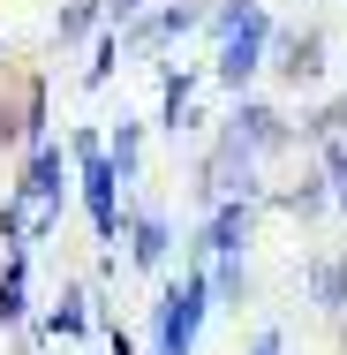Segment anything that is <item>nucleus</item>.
<instances>
[{
    "label": "nucleus",
    "instance_id": "obj_2",
    "mask_svg": "<svg viewBox=\"0 0 347 355\" xmlns=\"http://www.w3.org/2000/svg\"><path fill=\"white\" fill-rule=\"evenodd\" d=\"M272 31H279V23H272V8L257 0V8H249V15H242V23H234V31H226V38L211 46V69H204V83H219L226 98L257 91V76H265V53H272Z\"/></svg>",
    "mask_w": 347,
    "mask_h": 355
},
{
    "label": "nucleus",
    "instance_id": "obj_19",
    "mask_svg": "<svg viewBox=\"0 0 347 355\" xmlns=\"http://www.w3.org/2000/svg\"><path fill=\"white\" fill-rule=\"evenodd\" d=\"M0 250H30V242H23V205H15V197H0Z\"/></svg>",
    "mask_w": 347,
    "mask_h": 355
},
{
    "label": "nucleus",
    "instance_id": "obj_7",
    "mask_svg": "<svg viewBox=\"0 0 347 355\" xmlns=\"http://www.w3.org/2000/svg\"><path fill=\"white\" fill-rule=\"evenodd\" d=\"M257 212H265V205H249V197H219V205H204V227H197L189 257H197V265H204V257H249Z\"/></svg>",
    "mask_w": 347,
    "mask_h": 355
},
{
    "label": "nucleus",
    "instance_id": "obj_1",
    "mask_svg": "<svg viewBox=\"0 0 347 355\" xmlns=\"http://www.w3.org/2000/svg\"><path fill=\"white\" fill-rule=\"evenodd\" d=\"M211 325V287H204V265L189 257L181 280H159V302H151V355H197Z\"/></svg>",
    "mask_w": 347,
    "mask_h": 355
},
{
    "label": "nucleus",
    "instance_id": "obj_5",
    "mask_svg": "<svg viewBox=\"0 0 347 355\" xmlns=\"http://www.w3.org/2000/svg\"><path fill=\"white\" fill-rule=\"evenodd\" d=\"M325 61H332V31L325 23H294V31H272L265 76H279L287 91H302V83H325Z\"/></svg>",
    "mask_w": 347,
    "mask_h": 355
},
{
    "label": "nucleus",
    "instance_id": "obj_22",
    "mask_svg": "<svg viewBox=\"0 0 347 355\" xmlns=\"http://www.w3.org/2000/svg\"><path fill=\"white\" fill-rule=\"evenodd\" d=\"M0 69H8V38H0Z\"/></svg>",
    "mask_w": 347,
    "mask_h": 355
},
{
    "label": "nucleus",
    "instance_id": "obj_21",
    "mask_svg": "<svg viewBox=\"0 0 347 355\" xmlns=\"http://www.w3.org/2000/svg\"><path fill=\"white\" fill-rule=\"evenodd\" d=\"M0 151H15V106H0Z\"/></svg>",
    "mask_w": 347,
    "mask_h": 355
},
{
    "label": "nucleus",
    "instance_id": "obj_13",
    "mask_svg": "<svg viewBox=\"0 0 347 355\" xmlns=\"http://www.w3.org/2000/svg\"><path fill=\"white\" fill-rule=\"evenodd\" d=\"M204 287H211V310H242L257 295V272H249V257H204Z\"/></svg>",
    "mask_w": 347,
    "mask_h": 355
},
{
    "label": "nucleus",
    "instance_id": "obj_10",
    "mask_svg": "<svg viewBox=\"0 0 347 355\" xmlns=\"http://www.w3.org/2000/svg\"><path fill=\"white\" fill-rule=\"evenodd\" d=\"M114 250H129V265H136V272H166V257H174V219L151 212V205H129L121 242H114Z\"/></svg>",
    "mask_w": 347,
    "mask_h": 355
},
{
    "label": "nucleus",
    "instance_id": "obj_18",
    "mask_svg": "<svg viewBox=\"0 0 347 355\" xmlns=\"http://www.w3.org/2000/svg\"><path fill=\"white\" fill-rule=\"evenodd\" d=\"M265 205H279V212H294V219H317L325 205H332V197H325V174H302L294 189H272Z\"/></svg>",
    "mask_w": 347,
    "mask_h": 355
},
{
    "label": "nucleus",
    "instance_id": "obj_3",
    "mask_svg": "<svg viewBox=\"0 0 347 355\" xmlns=\"http://www.w3.org/2000/svg\"><path fill=\"white\" fill-rule=\"evenodd\" d=\"M219 144H234V151H249V159H265V166H272L279 151L294 144V114H279L272 98L242 91V98L219 114Z\"/></svg>",
    "mask_w": 347,
    "mask_h": 355
},
{
    "label": "nucleus",
    "instance_id": "obj_6",
    "mask_svg": "<svg viewBox=\"0 0 347 355\" xmlns=\"http://www.w3.org/2000/svg\"><path fill=\"white\" fill-rule=\"evenodd\" d=\"M151 69H159V121H151V129H159V137H197V129H204L211 114H204V69H174V61H151Z\"/></svg>",
    "mask_w": 347,
    "mask_h": 355
},
{
    "label": "nucleus",
    "instance_id": "obj_9",
    "mask_svg": "<svg viewBox=\"0 0 347 355\" xmlns=\"http://www.w3.org/2000/svg\"><path fill=\"white\" fill-rule=\"evenodd\" d=\"M30 325H38V340H46V348H61V340H83V333L98 325V287H91V280H69V287H61V302L30 310Z\"/></svg>",
    "mask_w": 347,
    "mask_h": 355
},
{
    "label": "nucleus",
    "instance_id": "obj_17",
    "mask_svg": "<svg viewBox=\"0 0 347 355\" xmlns=\"http://www.w3.org/2000/svg\"><path fill=\"white\" fill-rule=\"evenodd\" d=\"M98 23H106V8H98V0H53V46H61V53L83 46Z\"/></svg>",
    "mask_w": 347,
    "mask_h": 355
},
{
    "label": "nucleus",
    "instance_id": "obj_8",
    "mask_svg": "<svg viewBox=\"0 0 347 355\" xmlns=\"http://www.w3.org/2000/svg\"><path fill=\"white\" fill-rule=\"evenodd\" d=\"M8 197H15L23 212H38V205H69V151H61V137H46V144L23 151V174L8 182Z\"/></svg>",
    "mask_w": 347,
    "mask_h": 355
},
{
    "label": "nucleus",
    "instance_id": "obj_15",
    "mask_svg": "<svg viewBox=\"0 0 347 355\" xmlns=\"http://www.w3.org/2000/svg\"><path fill=\"white\" fill-rule=\"evenodd\" d=\"M53 137V91H46V76H30L23 83V98H15V144L30 151V144Z\"/></svg>",
    "mask_w": 347,
    "mask_h": 355
},
{
    "label": "nucleus",
    "instance_id": "obj_11",
    "mask_svg": "<svg viewBox=\"0 0 347 355\" xmlns=\"http://www.w3.org/2000/svg\"><path fill=\"white\" fill-rule=\"evenodd\" d=\"M143 144H151V121H136V114H121V121L98 129V151H106V166H114L121 189H136V182H143Z\"/></svg>",
    "mask_w": 347,
    "mask_h": 355
},
{
    "label": "nucleus",
    "instance_id": "obj_20",
    "mask_svg": "<svg viewBox=\"0 0 347 355\" xmlns=\"http://www.w3.org/2000/svg\"><path fill=\"white\" fill-rule=\"evenodd\" d=\"M98 8H106V31H129V23H136L151 0H98Z\"/></svg>",
    "mask_w": 347,
    "mask_h": 355
},
{
    "label": "nucleus",
    "instance_id": "obj_4",
    "mask_svg": "<svg viewBox=\"0 0 347 355\" xmlns=\"http://www.w3.org/2000/svg\"><path fill=\"white\" fill-rule=\"evenodd\" d=\"M204 8L211 0H151L136 23L121 31V53H129V61H159L166 46H181V38L204 31Z\"/></svg>",
    "mask_w": 347,
    "mask_h": 355
},
{
    "label": "nucleus",
    "instance_id": "obj_16",
    "mask_svg": "<svg viewBox=\"0 0 347 355\" xmlns=\"http://www.w3.org/2000/svg\"><path fill=\"white\" fill-rule=\"evenodd\" d=\"M310 302L325 310V318H347V257H310Z\"/></svg>",
    "mask_w": 347,
    "mask_h": 355
},
{
    "label": "nucleus",
    "instance_id": "obj_12",
    "mask_svg": "<svg viewBox=\"0 0 347 355\" xmlns=\"http://www.w3.org/2000/svg\"><path fill=\"white\" fill-rule=\"evenodd\" d=\"M30 310V250H0V333H23Z\"/></svg>",
    "mask_w": 347,
    "mask_h": 355
},
{
    "label": "nucleus",
    "instance_id": "obj_14",
    "mask_svg": "<svg viewBox=\"0 0 347 355\" xmlns=\"http://www.w3.org/2000/svg\"><path fill=\"white\" fill-rule=\"evenodd\" d=\"M121 69H129V53H121V31H106V23H98V31L83 38V76H75V83H83V91H106Z\"/></svg>",
    "mask_w": 347,
    "mask_h": 355
}]
</instances>
